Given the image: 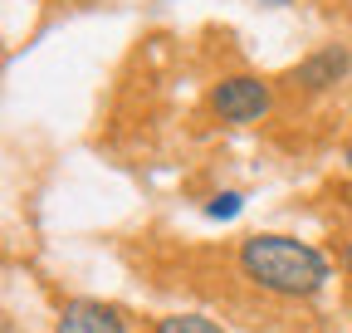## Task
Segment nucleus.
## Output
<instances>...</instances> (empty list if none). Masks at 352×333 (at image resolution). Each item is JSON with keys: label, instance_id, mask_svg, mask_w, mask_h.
Wrapping results in <instances>:
<instances>
[{"label": "nucleus", "instance_id": "1", "mask_svg": "<svg viewBox=\"0 0 352 333\" xmlns=\"http://www.w3.org/2000/svg\"><path fill=\"white\" fill-rule=\"evenodd\" d=\"M240 275L250 284H259L264 294H279V299H314L328 289L333 265L318 245H308L298 235H245L240 240Z\"/></svg>", "mask_w": 352, "mask_h": 333}, {"label": "nucleus", "instance_id": "2", "mask_svg": "<svg viewBox=\"0 0 352 333\" xmlns=\"http://www.w3.org/2000/svg\"><path fill=\"white\" fill-rule=\"evenodd\" d=\"M270 108H274V89L254 74H230L210 89V113L220 122H235V128H250V122L270 118Z\"/></svg>", "mask_w": 352, "mask_h": 333}, {"label": "nucleus", "instance_id": "3", "mask_svg": "<svg viewBox=\"0 0 352 333\" xmlns=\"http://www.w3.org/2000/svg\"><path fill=\"white\" fill-rule=\"evenodd\" d=\"M347 74H352V50L347 45H318L314 54H303L294 64L289 83L303 89V94H328V89H338Z\"/></svg>", "mask_w": 352, "mask_h": 333}, {"label": "nucleus", "instance_id": "4", "mask_svg": "<svg viewBox=\"0 0 352 333\" xmlns=\"http://www.w3.org/2000/svg\"><path fill=\"white\" fill-rule=\"evenodd\" d=\"M54 333H127V323L103 299H69L54 319Z\"/></svg>", "mask_w": 352, "mask_h": 333}, {"label": "nucleus", "instance_id": "5", "mask_svg": "<svg viewBox=\"0 0 352 333\" xmlns=\"http://www.w3.org/2000/svg\"><path fill=\"white\" fill-rule=\"evenodd\" d=\"M152 333H226V328L206 314H166V319L152 323Z\"/></svg>", "mask_w": 352, "mask_h": 333}, {"label": "nucleus", "instance_id": "6", "mask_svg": "<svg viewBox=\"0 0 352 333\" xmlns=\"http://www.w3.org/2000/svg\"><path fill=\"white\" fill-rule=\"evenodd\" d=\"M240 211H245V196H240V191H215V196L206 201V216H210V221H235Z\"/></svg>", "mask_w": 352, "mask_h": 333}, {"label": "nucleus", "instance_id": "7", "mask_svg": "<svg viewBox=\"0 0 352 333\" xmlns=\"http://www.w3.org/2000/svg\"><path fill=\"white\" fill-rule=\"evenodd\" d=\"M342 270H347V279H352V240L342 245Z\"/></svg>", "mask_w": 352, "mask_h": 333}, {"label": "nucleus", "instance_id": "8", "mask_svg": "<svg viewBox=\"0 0 352 333\" xmlns=\"http://www.w3.org/2000/svg\"><path fill=\"white\" fill-rule=\"evenodd\" d=\"M342 166H347V177H352V138H347V147H342Z\"/></svg>", "mask_w": 352, "mask_h": 333}, {"label": "nucleus", "instance_id": "9", "mask_svg": "<svg viewBox=\"0 0 352 333\" xmlns=\"http://www.w3.org/2000/svg\"><path fill=\"white\" fill-rule=\"evenodd\" d=\"M264 6H289V0H264Z\"/></svg>", "mask_w": 352, "mask_h": 333}, {"label": "nucleus", "instance_id": "10", "mask_svg": "<svg viewBox=\"0 0 352 333\" xmlns=\"http://www.w3.org/2000/svg\"><path fill=\"white\" fill-rule=\"evenodd\" d=\"M347 206H352V201H347Z\"/></svg>", "mask_w": 352, "mask_h": 333}]
</instances>
